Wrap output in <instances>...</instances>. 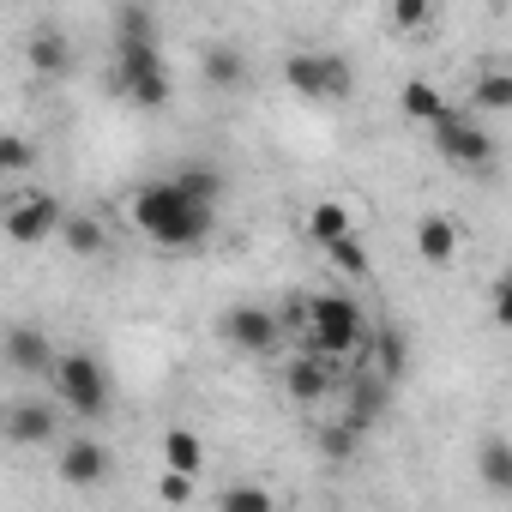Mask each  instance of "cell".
Masks as SVG:
<instances>
[{
  "label": "cell",
  "mask_w": 512,
  "mask_h": 512,
  "mask_svg": "<svg viewBox=\"0 0 512 512\" xmlns=\"http://www.w3.org/2000/svg\"><path fill=\"white\" fill-rule=\"evenodd\" d=\"M133 223L157 241V247H169V253H187V247H205L211 241V229H217V211H205V205H193L175 181H145L139 193H133Z\"/></svg>",
  "instance_id": "obj_1"
},
{
  "label": "cell",
  "mask_w": 512,
  "mask_h": 512,
  "mask_svg": "<svg viewBox=\"0 0 512 512\" xmlns=\"http://www.w3.org/2000/svg\"><path fill=\"white\" fill-rule=\"evenodd\" d=\"M368 344H374V332H368V314L356 308V296H344V290L308 296V332L296 338V350H314V356L350 362V356L368 350Z\"/></svg>",
  "instance_id": "obj_2"
},
{
  "label": "cell",
  "mask_w": 512,
  "mask_h": 512,
  "mask_svg": "<svg viewBox=\"0 0 512 512\" xmlns=\"http://www.w3.org/2000/svg\"><path fill=\"white\" fill-rule=\"evenodd\" d=\"M284 85L308 103H344L356 91V67L332 49H296L284 55Z\"/></svg>",
  "instance_id": "obj_3"
},
{
  "label": "cell",
  "mask_w": 512,
  "mask_h": 512,
  "mask_svg": "<svg viewBox=\"0 0 512 512\" xmlns=\"http://www.w3.org/2000/svg\"><path fill=\"white\" fill-rule=\"evenodd\" d=\"M115 91L139 109H163L169 103V67H163V49L157 43H121L115 49Z\"/></svg>",
  "instance_id": "obj_4"
},
{
  "label": "cell",
  "mask_w": 512,
  "mask_h": 512,
  "mask_svg": "<svg viewBox=\"0 0 512 512\" xmlns=\"http://www.w3.org/2000/svg\"><path fill=\"white\" fill-rule=\"evenodd\" d=\"M55 398L73 410V416H85V422H103L109 416V374L97 368V356H85V350H67L61 362H55Z\"/></svg>",
  "instance_id": "obj_5"
},
{
  "label": "cell",
  "mask_w": 512,
  "mask_h": 512,
  "mask_svg": "<svg viewBox=\"0 0 512 512\" xmlns=\"http://www.w3.org/2000/svg\"><path fill=\"white\" fill-rule=\"evenodd\" d=\"M67 217H73V211L61 205V193L31 187V193H13V199H7V211H0V229H7V241H19V247H37V241L61 235Z\"/></svg>",
  "instance_id": "obj_6"
},
{
  "label": "cell",
  "mask_w": 512,
  "mask_h": 512,
  "mask_svg": "<svg viewBox=\"0 0 512 512\" xmlns=\"http://www.w3.org/2000/svg\"><path fill=\"white\" fill-rule=\"evenodd\" d=\"M344 386H350V380H344V362L314 356V350H296L290 368H284V392H290L296 404H326V398H338Z\"/></svg>",
  "instance_id": "obj_7"
},
{
  "label": "cell",
  "mask_w": 512,
  "mask_h": 512,
  "mask_svg": "<svg viewBox=\"0 0 512 512\" xmlns=\"http://www.w3.org/2000/svg\"><path fill=\"white\" fill-rule=\"evenodd\" d=\"M223 332H229V344L247 350V356H272V350L290 338V332H284V314H278V308H260V302L229 308V314H223Z\"/></svg>",
  "instance_id": "obj_8"
},
{
  "label": "cell",
  "mask_w": 512,
  "mask_h": 512,
  "mask_svg": "<svg viewBox=\"0 0 512 512\" xmlns=\"http://www.w3.org/2000/svg\"><path fill=\"white\" fill-rule=\"evenodd\" d=\"M434 151L452 163V169H488L494 163V139L470 121V115H452L434 127Z\"/></svg>",
  "instance_id": "obj_9"
},
{
  "label": "cell",
  "mask_w": 512,
  "mask_h": 512,
  "mask_svg": "<svg viewBox=\"0 0 512 512\" xmlns=\"http://www.w3.org/2000/svg\"><path fill=\"white\" fill-rule=\"evenodd\" d=\"M55 464H61V482H67V488H103V482L115 476V452H109L97 434H79V440H67Z\"/></svg>",
  "instance_id": "obj_10"
},
{
  "label": "cell",
  "mask_w": 512,
  "mask_h": 512,
  "mask_svg": "<svg viewBox=\"0 0 512 512\" xmlns=\"http://www.w3.org/2000/svg\"><path fill=\"white\" fill-rule=\"evenodd\" d=\"M338 398H344V416H338V422H350L356 434H368V428L392 410V386H386L380 374H356Z\"/></svg>",
  "instance_id": "obj_11"
},
{
  "label": "cell",
  "mask_w": 512,
  "mask_h": 512,
  "mask_svg": "<svg viewBox=\"0 0 512 512\" xmlns=\"http://www.w3.org/2000/svg\"><path fill=\"white\" fill-rule=\"evenodd\" d=\"M61 434V416L49 398H13L7 404V440L13 446H49Z\"/></svg>",
  "instance_id": "obj_12"
},
{
  "label": "cell",
  "mask_w": 512,
  "mask_h": 512,
  "mask_svg": "<svg viewBox=\"0 0 512 512\" xmlns=\"http://www.w3.org/2000/svg\"><path fill=\"white\" fill-rule=\"evenodd\" d=\"M7 362H13V374H31V380H55V350H49V338L37 332V326H13L7 332Z\"/></svg>",
  "instance_id": "obj_13"
},
{
  "label": "cell",
  "mask_w": 512,
  "mask_h": 512,
  "mask_svg": "<svg viewBox=\"0 0 512 512\" xmlns=\"http://www.w3.org/2000/svg\"><path fill=\"white\" fill-rule=\"evenodd\" d=\"M416 260L422 266H452L458 260V223L446 211H422L416 217Z\"/></svg>",
  "instance_id": "obj_14"
},
{
  "label": "cell",
  "mask_w": 512,
  "mask_h": 512,
  "mask_svg": "<svg viewBox=\"0 0 512 512\" xmlns=\"http://www.w3.org/2000/svg\"><path fill=\"white\" fill-rule=\"evenodd\" d=\"M398 103H404V115H410V121H422L428 133H434L440 121H452V115H458V109H452V103H446V97H440V91H434L428 79H404Z\"/></svg>",
  "instance_id": "obj_15"
},
{
  "label": "cell",
  "mask_w": 512,
  "mask_h": 512,
  "mask_svg": "<svg viewBox=\"0 0 512 512\" xmlns=\"http://www.w3.org/2000/svg\"><path fill=\"white\" fill-rule=\"evenodd\" d=\"M344 235H356V217H350V205H344V199H320V205L308 211V241L326 253V247H338Z\"/></svg>",
  "instance_id": "obj_16"
},
{
  "label": "cell",
  "mask_w": 512,
  "mask_h": 512,
  "mask_svg": "<svg viewBox=\"0 0 512 512\" xmlns=\"http://www.w3.org/2000/svg\"><path fill=\"white\" fill-rule=\"evenodd\" d=\"M476 476H482L488 494H512V440L488 434V440L476 446Z\"/></svg>",
  "instance_id": "obj_17"
},
{
  "label": "cell",
  "mask_w": 512,
  "mask_h": 512,
  "mask_svg": "<svg viewBox=\"0 0 512 512\" xmlns=\"http://www.w3.org/2000/svg\"><path fill=\"white\" fill-rule=\"evenodd\" d=\"M368 356H374V374H380L386 386H398V380H404V368H410V344H404V332H398V326H380V332H374V344H368Z\"/></svg>",
  "instance_id": "obj_18"
},
{
  "label": "cell",
  "mask_w": 512,
  "mask_h": 512,
  "mask_svg": "<svg viewBox=\"0 0 512 512\" xmlns=\"http://www.w3.org/2000/svg\"><path fill=\"white\" fill-rule=\"evenodd\" d=\"M169 181H175L193 205H205V211H217V199H223V169H211V163H181Z\"/></svg>",
  "instance_id": "obj_19"
},
{
  "label": "cell",
  "mask_w": 512,
  "mask_h": 512,
  "mask_svg": "<svg viewBox=\"0 0 512 512\" xmlns=\"http://www.w3.org/2000/svg\"><path fill=\"white\" fill-rule=\"evenodd\" d=\"M163 470L199 476V470H205V440H199L193 428H163Z\"/></svg>",
  "instance_id": "obj_20"
},
{
  "label": "cell",
  "mask_w": 512,
  "mask_h": 512,
  "mask_svg": "<svg viewBox=\"0 0 512 512\" xmlns=\"http://www.w3.org/2000/svg\"><path fill=\"white\" fill-rule=\"evenodd\" d=\"M199 67H205V79H211L217 91L247 85V55H241V49H223V43H217V49H205V61H199Z\"/></svg>",
  "instance_id": "obj_21"
},
{
  "label": "cell",
  "mask_w": 512,
  "mask_h": 512,
  "mask_svg": "<svg viewBox=\"0 0 512 512\" xmlns=\"http://www.w3.org/2000/svg\"><path fill=\"white\" fill-rule=\"evenodd\" d=\"M470 103H476L482 115H506V109H512V73H476Z\"/></svg>",
  "instance_id": "obj_22"
},
{
  "label": "cell",
  "mask_w": 512,
  "mask_h": 512,
  "mask_svg": "<svg viewBox=\"0 0 512 512\" xmlns=\"http://www.w3.org/2000/svg\"><path fill=\"white\" fill-rule=\"evenodd\" d=\"M217 512H278V500H272V488H260V482H235V488L217 494Z\"/></svg>",
  "instance_id": "obj_23"
},
{
  "label": "cell",
  "mask_w": 512,
  "mask_h": 512,
  "mask_svg": "<svg viewBox=\"0 0 512 512\" xmlns=\"http://www.w3.org/2000/svg\"><path fill=\"white\" fill-rule=\"evenodd\" d=\"M121 43H157V13L151 7H121L115 13V49Z\"/></svg>",
  "instance_id": "obj_24"
},
{
  "label": "cell",
  "mask_w": 512,
  "mask_h": 512,
  "mask_svg": "<svg viewBox=\"0 0 512 512\" xmlns=\"http://www.w3.org/2000/svg\"><path fill=\"white\" fill-rule=\"evenodd\" d=\"M61 241H67V253H79V260H91V253H103V223L97 217H67V229H61Z\"/></svg>",
  "instance_id": "obj_25"
},
{
  "label": "cell",
  "mask_w": 512,
  "mask_h": 512,
  "mask_svg": "<svg viewBox=\"0 0 512 512\" xmlns=\"http://www.w3.org/2000/svg\"><path fill=\"white\" fill-rule=\"evenodd\" d=\"M67 61H73V55H67V37H61V31H37V37H31V67H37V73H67Z\"/></svg>",
  "instance_id": "obj_26"
},
{
  "label": "cell",
  "mask_w": 512,
  "mask_h": 512,
  "mask_svg": "<svg viewBox=\"0 0 512 512\" xmlns=\"http://www.w3.org/2000/svg\"><path fill=\"white\" fill-rule=\"evenodd\" d=\"M356 440H362V434H356L350 422H326V428H320V458H332V464H344V458L356 452Z\"/></svg>",
  "instance_id": "obj_27"
},
{
  "label": "cell",
  "mask_w": 512,
  "mask_h": 512,
  "mask_svg": "<svg viewBox=\"0 0 512 512\" xmlns=\"http://www.w3.org/2000/svg\"><path fill=\"white\" fill-rule=\"evenodd\" d=\"M326 260H332L344 278H368V253H362V241H356V235H344L338 247H326Z\"/></svg>",
  "instance_id": "obj_28"
},
{
  "label": "cell",
  "mask_w": 512,
  "mask_h": 512,
  "mask_svg": "<svg viewBox=\"0 0 512 512\" xmlns=\"http://www.w3.org/2000/svg\"><path fill=\"white\" fill-rule=\"evenodd\" d=\"M193 488H199V476H181V470H163V476H157V494H163V506H175V512L193 506Z\"/></svg>",
  "instance_id": "obj_29"
},
{
  "label": "cell",
  "mask_w": 512,
  "mask_h": 512,
  "mask_svg": "<svg viewBox=\"0 0 512 512\" xmlns=\"http://www.w3.org/2000/svg\"><path fill=\"white\" fill-rule=\"evenodd\" d=\"M0 169H7V175L31 169V139H25V133H7V139H0Z\"/></svg>",
  "instance_id": "obj_30"
},
{
  "label": "cell",
  "mask_w": 512,
  "mask_h": 512,
  "mask_svg": "<svg viewBox=\"0 0 512 512\" xmlns=\"http://www.w3.org/2000/svg\"><path fill=\"white\" fill-rule=\"evenodd\" d=\"M434 19V7H422V0H398V7H392V25L398 31H416V25H428Z\"/></svg>",
  "instance_id": "obj_31"
},
{
  "label": "cell",
  "mask_w": 512,
  "mask_h": 512,
  "mask_svg": "<svg viewBox=\"0 0 512 512\" xmlns=\"http://www.w3.org/2000/svg\"><path fill=\"white\" fill-rule=\"evenodd\" d=\"M488 308H494V320L512 332V278H494V290H488Z\"/></svg>",
  "instance_id": "obj_32"
},
{
  "label": "cell",
  "mask_w": 512,
  "mask_h": 512,
  "mask_svg": "<svg viewBox=\"0 0 512 512\" xmlns=\"http://www.w3.org/2000/svg\"><path fill=\"white\" fill-rule=\"evenodd\" d=\"M500 278H512V272H500Z\"/></svg>",
  "instance_id": "obj_33"
}]
</instances>
